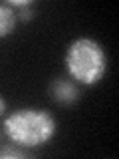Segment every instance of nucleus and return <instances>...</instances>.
I'll use <instances>...</instances> for the list:
<instances>
[{
	"mask_svg": "<svg viewBox=\"0 0 119 159\" xmlns=\"http://www.w3.org/2000/svg\"><path fill=\"white\" fill-rule=\"evenodd\" d=\"M52 96L60 103H72L77 99V88L69 80H56L52 84Z\"/></svg>",
	"mask_w": 119,
	"mask_h": 159,
	"instance_id": "3",
	"label": "nucleus"
},
{
	"mask_svg": "<svg viewBox=\"0 0 119 159\" xmlns=\"http://www.w3.org/2000/svg\"><path fill=\"white\" fill-rule=\"evenodd\" d=\"M4 109H6V102H4V99L0 98V116L4 113Z\"/></svg>",
	"mask_w": 119,
	"mask_h": 159,
	"instance_id": "5",
	"label": "nucleus"
},
{
	"mask_svg": "<svg viewBox=\"0 0 119 159\" xmlns=\"http://www.w3.org/2000/svg\"><path fill=\"white\" fill-rule=\"evenodd\" d=\"M6 135L24 147H36L50 141L56 133V119L44 109L24 107L4 119Z\"/></svg>",
	"mask_w": 119,
	"mask_h": 159,
	"instance_id": "1",
	"label": "nucleus"
},
{
	"mask_svg": "<svg viewBox=\"0 0 119 159\" xmlns=\"http://www.w3.org/2000/svg\"><path fill=\"white\" fill-rule=\"evenodd\" d=\"M66 66L76 82L83 86H93L105 74L107 56L95 40L77 38L69 44L66 52Z\"/></svg>",
	"mask_w": 119,
	"mask_h": 159,
	"instance_id": "2",
	"label": "nucleus"
},
{
	"mask_svg": "<svg viewBox=\"0 0 119 159\" xmlns=\"http://www.w3.org/2000/svg\"><path fill=\"white\" fill-rule=\"evenodd\" d=\"M14 24H16V12H14V8L8 6V4L0 6V38L8 36L14 30Z\"/></svg>",
	"mask_w": 119,
	"mask_h": 159,
	"instance_id": "4",
	"label": "nucleus"
}]
</instances>
